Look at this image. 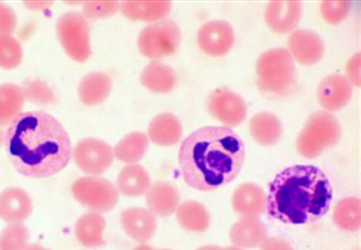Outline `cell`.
I'll use <instances>...</instances> for the list:
<instances>
[{"mask_svg": "<svg viewBox=\"0 0 361 250\" xmlns=\"http://www.w3.org/2000/svg\"><path fill=\"white\" fill-rule=\"evenodd\" d=\"M3 145L16 170L33 179L61 172L72 154L68 132L57 119L43 110L17 114L3 133Z\"/></svg>", "mask_w": 361, "mask_h": 250, "instance_id": "6da1fadb", "label": "cell"}, {"mask_svg": "<svg viewBox=\"0 0 361 250\" xmlns=\"http://www.w3.org/2000/svg\"><path fill=\"white\" fill-rule=\"evenodd\" d=\"M245 155L243 141L231 129L207 126L192 131L181 143L179 167L190 186L214 191L238 176Z\"/></svg>", "mask_w": 361, "mask_h": 250, "instance_id": "7a4b0ae2", "label": "cell"}, {"mask_svg": "<svg viewBox=\"0 0 361 250\" xmlns=\"http://www.w3.org/2000/svg\"><path fill=\"white\" fill-rule=\"evenodd\" d=\"M331 198L330 181L319 167L296 165L270 183L267 210L270 217L284 223H312L326 213Z\"/></svg>", "mask_w": 361, "mask_h": 250, "instance_id": "3957f363", "label": "cell"}, {"mask_svg": "<svg viewBox=\"0 0 361 250\" xmlns=\"http://www.w3.org/2000/svg\"><path fill=\"white\" fill-rule=\"evenodd\" d=\"M256 73L259 88L271 96L287 94L295 83L294 63L284 49H274L262 54L257 62Z\"/></svg>", "mask_w": 361, "mask_h": 250, "instance_id": "277c9868", "label": "cell"}, {"mask_svg": "<svg viewBox=\"0 0 361 250\" xmlns=\"http://www.w3.org/2000/svg\"><path fill=\"white\" fill-rule=\"evenodd\" d=\"M339 136L337 120L330 114L319 112L312 115L298 139L302 154L312 157L333 145Z\"/></svg>", "mask_w": 361, "mask_h": 250, "instance_id": "5b68a950", "label": "cell"}, {"mask_svg": "<svg viewBox=\"0 0 361 250\" xmlns=\"http://www.w3.org/2000/svg\"><path fill=\"white\" fill-rule=\"evenodd\" d=\"M180 38V30L176 23L164 19L142 29L137 39L138 49L148 58L167 56L176 52Z\"/></svg>", "mask_w": 361, "mask_h": 250, "instance_id": "8992f818", "label": "cell"}, {"mask_svg": "<svg viewBox=\"0 0 361 250\" xmlns=\"http://www.w3.org/2000/svg\"><path fill=\"white\" fill-rule=\"evenodd\" d=\"M73 197L83 206L99 212H106L117 203L118 193L109 180L84 177L76 179L71 186Z\"/></svg>", "mask_w": 361, "mask_h": 250, "instance_id": "52a82bcc", "label": "cell"}, {"mask_svg": "<svg viewBox=\"0 0 361 250\" xmlns=\"http://www.w3.org/2000/svg\"><path fill=\"white\" fill-rule=\"evenodd\" d=\"M61 42L67 54L75 61H84L91 54L87 23L79 13L62 16L57 24Z\"/></svg>", "mask_w": 361, "mask_h": 250, "instance_id": "ba28073f", "label": "cell"}, {"mask_svg": "<svg viewBox=\"0 0 361 250\" xmlns=\"http://www.w3.org/2000/svg\"><path fill=\"white\" fill-rule=\"evenodd\" d=\"M73 159L83 172L99 174L105 172L113 162V150L106 142L87 138L80 141L73 152Z\"/></svg>", "mask_w": 361, "mask_h": 250, "instance_id": "9c48e42d", "label": "cell"}, {"mask_svg": "<svg viewBox=\"0 0 361 250\" xmlns=\"http://www.w3.org/2000/svg\"><path fill=\"white\" fill-rule=\"evenodd\" d=\"M207 107L214 117L228 125L240 123L247 112L242 97L224 88L216 89L209 95Z\"/></svg>", "mask_w": 361, "mask_h": 250, "instance_id": "30bf717a", "label": "cell"}, {"mask_svg": "<svg viewBox=\"0 0 361 250\" xmlns=\"http://www.w3.org/2000/svg\"><path fill=\"white\" fill-rule=\"evenodd\" d=\"M234 32L231 25L224 20L204 23L197 32L200 48L211 56H222L233 46Z\"/></svg>", "mask_w": 361, "mask_h": 250, "instance_id": "8fae6325", "label": "cell"}, {"mask_svg": "<svg viewBox=\"0 0 361 250\" xmlns=\"http://www.w3.org/2000/svg\"><path fill=\"white\" fill-rule=\"evenodd\" d=\"M32 211L31 198L24 189L8 187L0 193V218L5 222L21 223Z\"/></svg>", "mask_w": 361, "mask_h": 250, "instance_id": "7c38bea8", "label": "cell"}, {"mask_svg": "<svg viewBox=\"0 0 361 250\" xmlns=\"http://www.w3.org/2000/svg\"><path fill=\"white\" fill-rule=\"evenodd\" d=\"M121 225L126 232L137 242L149 239L157 227L154 213L142 208H129L123 211Z\"/></svg>", "mask_w": 361, "mask_h": 250, "instance_id": "4fadbf2b", "label": "cell"}, {"mask_svg": "<svg viewBox=\"0 0 361 250\" xmlns=\"http://www.w3.org/2000/svg\"><path fill=\"white\" fill-rule=\"evenodd\" d=\"M300 4L295 1H271L266 11V20L274 31L283 32L293 29L300 16Z\"/></svg>", "mask_w": 361, "mask_h": 250, "instance_id": "5bb4252c", "label": "cell"}, {"mask_svg": "<svg viewBox=\"0 0 361 250\" xmlns=\"http://www.w3.org/2000/svg\"><path fill=\"white\" fill-rule=\"evenodd\" d=\"M289 47L298 61L305 64L317 62L324 52L319 37L313 32L305 30H297L290 35Z\"/></svg>", "mask_w": 361, "mask_h": 250, "instance_id": "9a60e30c", "label": "cell"}, {"mask_svg": "<svg viewBox=\"0 0 361 250\" xmlns=\"http://www.w3.org/2000/svg\"><path fill=\"white\" fill-rule=\"evenodd\" d=\"M183 130L178 118L171 113L157 115L148 127V135L154 143L162 146H171L179 141Z\"/></svg>", "mask_w": 361, "mask_h": 250, "instance_id": "2e32d148", "label": "cell"}, {"mask_svg": "<svg viewBox=\"0 0 361 250\" xmlns=\"http://www.w3.org/2000/svg\"><path fill=\"white\" fill-rule=\"evenodd\" d=\"M352 89L348 81L341 75L326 78L319 88V100L325 108L335 109L350 99Z\"/></svg>", "mask_w": 361, "mask_h": 250, "instance_id": "e0dca14e", "label": "cell"}, {"mask_svg": "<svg viewBox=\"0 0 361 250\" xmlns=\"http://www.w3.org/2000/svg\"><path fill=\"white\" fill-rule=\"evenodd\" d=\"M147 203L151 212L166 217L171 215L179 203L178 190L166 182H157L147 192Z\"/></svg>", "mask_w": 361, "mask_h": 250, "instance_id": "ac0fdd59", "label": "cell"}, {"mask_svg": "<svg viewBox=\"0 0 361 250\" xmlns=\"http://www.w3.org/2000/svg\"><path fill=\"white\" fill-rule=\"evenodd\" d=\"M169 1H126L121 5L123 14L132 20L156 21L171 11Z\"/></svg>", "mask_w": 361, "mask_h": 250, "instance_id": "d6986e66", "label": "cell"}, {"mask_svg": "<svg viewBox=\"0 0 361 250\" xmlns=\"http://www.w3.org/2000/svg\"><path fill=\"white\" fill-rule=\"evenodd\" d=\"M140 81L154 93L171 91L177 83V76L171 67L157 61L150 62L142 71Z\"/></svg>", "mask_w": 361, "mask_h": 250, "instance_id": "ffe728a7", "label": "cell"}, {"mask_svg": "<svg viewBox=\"0 0 361 250\" xmlns=\"http://www.w3.org/2000/svg\"><path fill=\"white\" fill-rule=\"evenodd\" d=\"M111 79L104 72H92L86 75L80 81L78 95L81 101L87 105L102 102L109 95Z\"/></svg>", "mask_w": 361, "mask_h": 250, "instance_id": "44dd1931", "label": "cell"}, {"mask_svg": "<svg viewBox=\"0 0 361 250\" xmlns=\"http://www.w3.org/2000/svg\"><path fill=\"white\" fill-rule=\"evenodd\" d=\"M149 185V174L140 165H127L118 175V188L122 194L128 196L142 195L148 190Z\"/></svg>", "mask_w": 361, "mask_h": 250, "instance_id": "7402d4cb", "label": "cell"}, {"mask_svg": "<svg viewBox=\"0 0 361 250\" xmlns=\"http://www.w3.org/2000/svg\"><path fill=\"white\" fill-rule=\"evenodd\" d=\"M105 220L102 215L90 212L82 215L76 222L75 233L78 241L87 247L102 245Z\"/></svg>", "mask_w": 361, "mask_h": 250, "instance_id": "603a6c76", "label": "cell"}, {"mask_svg": "<svg viewBox=\"0 0 361 250\" xmlns=\"http://www.w3.org/2000/svg\"><path fill=\"white\" fill-rule=\"evenodd\" d=\"M148 145V139L145 133L131 132L115 145L114 153L118 160L133 163L142 159Z\"/></svg>", "mask_w": 361, "mask_h": 250, "instance_id": "cb8c5ba5", "label": "cell"}, {"mask_svg": "<svg viewBox=\"0 0 361 250\" xmlns=\"http://www.w3.org/2000/svg\"><path fill=\"white\" fill-rule=\"evenodd\" d=\"M208 214L202 205L195 201L182 203L176 211L178 223L185 230L203 231L208 225Z\"/></svg>", "mask_w": 361, "mask_h": 250, "instance_id": "d4e9b609", "label": "cell"}, {"mask_svg": "<svg viewBox=\"0 0 361 250\" xmlns=\"http://www.w3.org/2000/svg\"><path fill=\"white\" fill-rule=\"evenodd\" d=\"M250 131L256 141L262 144H271L281 133V124L277 118L269 113H259L250 120Z\"/></svg>", "mask_w": 361, "mask_h": 250, "instance_id": "484cf974", "label": "cell"}, {"mask_svg": "<svg viewBox=\"0 0 361 250\" xmlns=\"http://www.w3.org/2000/svg\"><path fill=\"white\" fill-rule=\"evenodd\" d=\"M30 233L22 223L9 224L0 232V250H25Z\"/></svg>", "mask_w": 361, "mask_h": 250, "instance_id": "4316f807", "label": "cell"}, {"mask_svg": "<svg viewBox=\"0 0 361 250\" xmlns=\"http://www.w3.org/2000/svg\"><path fill=\"white\" fill-rule=\"evenodd\" d=\"M118 8V1H92L84 4L83 11L88 18H99L114 14L116 12Z\"/></svg>", "mask_w": 361, "mask_h": 250, "instance_id": "83f0119b", "label": "cell"}, {"mask_svg": "<svg viewBox=\"0 0 361 250\" xmlns=\"http://www.w3.org/2000/svg\"><path fill=\"white\" fill-rule=\"evenodd\" d=\"M350 7L348 1H324L322 5V13L327 21L336 23L341 20L347 14Z\"/></svg>", "mask_w": 361, "mask_h": 250, "instance_id": "f1b7e54d", "label": "cell"}, {"mask_svg": "<svg viewBox=\"0 0 361 250\" xmlns=\"http://www.w3.org/2000/svg\"><path fill=\"white\" fill-rule=\"evenodd\" d=\"M25 250H50L39 244H32L27 246Z\"/></svg>", "mask_w": 361, "mask_h": 250, "instance_id": "f546056e", "label": "cell"}, {"mask_svg": "<svg viewBox=\"0 0 361 250\" xmlns=\"http://www.w3.org/2000/svg\"><path fill=\"white\" fill-rule=\"evenodd\" d=\"M134 250H156L147 245H141L136 247ZM159 250H168V249H159Z\"/></svg>", "mask_w": 361, "mask_h": 250, "instance_id": "4dcf8cb0", "label": "cell"}, {"mask_svg": "<svg viewBox=\"0 0 361 250\" xmlns=\"http://www.w3.org/2000/svg\"><path fill=\"white\" fill-rule=\"evenodd\" d=\"M3 144V133L0 131V147Z\"/></svg>", "mask_w": 361, "mask_h": 250, "instance_id": "1f68e13d", "label": "cell"}]
</instances>
